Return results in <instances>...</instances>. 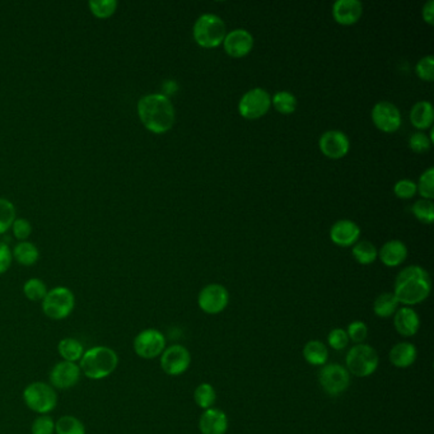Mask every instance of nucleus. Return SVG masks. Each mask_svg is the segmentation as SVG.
Returning a JSON list of instances; mask_svg holds the SVG:
<instances>
[{
    "label": "nucleus",
    "instance_id": "obj_1",
    "mask_svg": "<svg viewBox=\"0 0 434 434\" xmlns=\"http://www.w3.org/2000/svg\"><path fill=\"white\" fill-rule=\"evenodd\" d=\"M138 116L145 129L155 134H165L172 129L176 119L170 97L163 93L145 95L138 101Z\"/></svg>",
    "mask_w": 434,
    "mask_h": 434
},
{
    "label": "nucleus",
    "instance_id": "obj_2",
    "mask_svg": "<svg viewBox=\"0 0 434 434\" xmlns=\"http://www.w3.org/2000/svg\"><path fill=\"white\" fill-rule=\"evenodd\" d=\"M432 291V280L422 267L413 265L401 270L395 280L393 296L398 304L406 306L422 304Z\"/></svg>",
    "mask_w": 434,
    "mask_h": 434
},
{
    "label": "nucleus",
    "instance_id": "obj_3",
    "mask_svg": "<svg viewBox=\"0 0 434 434\" xmlns=\"http://www.w3.org/2000/svg\"><path fill=\"white\" fill-rule=\"evenodd\" d=\"M119 354L106 345H97L84 351L78 362L84 377L88 380L100 381L108 378L119 367Z\"/></svg>",
    "mask_w": 434,
    "mask_h": 434
},
{
    "label": "nucleus",
    "instance_id": "obj_4",
    "mask_svg": "<svg viewBox=\"0 0 434 434\" xmlns=\"http://www.w3.org/2000/svg\"><path fill=\"white\" fill-rule=\"evenodd\" d=\"M22 398L26 406L38 415H48L58 406V393L48 382H31L24 387Z\"/></svg>",
    "mask_w": 434,
    "mask_h": 434
},
{
    "label": "nucleus",
    "instance_id": "obj_5",
    "mask_svg": "<svg viewBox=\"0 0 434 434\" xmlns=\"http://www.w3.org/2000/svg\"><path fill=\"white\" fill-rule=\"evenodd\" d=\"M42 312L53 321H63L72 315L76 309V296L68 286H55L50 289L41 302Z\"/></svg>",
    "mask_w": 434,
    "mask_h": 434
},
{
    "label": "nucleus",
    "instance_id": "obj_6",
    "mask_svg": "<svg viewBox=\"0 0 434 434\" xmlns=\"http://www.w3.org/2000/svg\"><path fill=\"white\" fill-rule=\"evenodd\" d=\"M226 31V24L220 17L215 14H202L194 24V38L202 48H217L224 41Z\"/></svg>",
    "mask_w": 434,
    "mask_h": 434
},
{
    "label": "nucleus",
    "instance_id": "obj_7",
    "mask_svg": "<svg viewBox=\"0 0 434 434\" xmlns=\"http://www.w3.org/2000/svg\"><path fill=\"white\" fill-rule=\"evenodd\" d=\"M346 369L351 375L357 377H368L373 375L377 368L380 358L377 351L371 345L356 344L346 354Z\"/></svg>",
    "mask_w": 434,
    "mask_h": 434
},
{
    "label": "nucleus",
    "instance_id": "obj_8",
    "mask_svg": "<svg viewBox=\"0 0 434 434\" xmlns=\"http://www.w3.org/2000/svg\"><path fill=\"white\" fill-rule=\"evenodd\" d=\"M133 348L138 357L155 359L166 349V338L157 329H145L134 338Z\"/></svg>",
    "mask_w": 434,
    "mask_h": 434
},
{
    "label": "nucleus",
    "instance_id": "obj_9",
    "mask_svg": "<svg viewBox=\"0 0 434 434\" xmlns=\"http://www.w3.org/2000/svg\"><path fill=\"white\" fill-rule=\"evenodd\" d=\"M272 106V97L262 88L247 91L238 102V113L244 119H260Z\"/></svg>",
    "mask_w": 434,
    "mask_h": 434
},
{
    "label": "nucleus",
    "instance_id": "obj_10",
    "mask_svg": "<svg viewBox=\"0 0 434 434\" xmlns=\"http://www.w3.org/2000/svg\"><path fill=\"white\" fill-rule=\"evenodd\" d=\"M319 381L327 395L339 396L340 393H345L351 385V373L343 366L333 363L322 367Z\"/></svg>",
    "mask_w": 434,
    "mask_h": 434
},
{
    "label": "nucleus",
    "instance_id": "obj_11",
    "mask_svg": "<svg viewBox=\"0 0 434 434\" xmlns=\"http://www.w3.org/2000/svg\"><path fill=\"white\" fill-rule=\"evenodd\" d=\"M190 351L184 345L168 346L161 354V368L168 376H180L190 367Z\"/></svg>",
    "mask_w": 434,
    "mask_h": 434
},
{
    "label": "nucleus",
    "instance_id": "obj_12",
    "mask_svg": "<svg viewBox=\"0 0 434 434\" xmlns=\"http://www.w3.org/2000/svg\"><path fill=\"white\" fill-rule=\"evenodd\" d=\"M82 377V372L78 363L60 361L48 373V383L55 390H69L77 386Z\"/></svg>",
    "mask_w": 434,
    "mask_h": 434
},
{
    "label": "nucleus",
    "instance_id": "obj_13",
    "mask_svg": "<svg viewBox=\"0 0 434 434\" xmlns=\"http://www.w3.org/2000/svg\"><path fill=\"white\" fill-rule=\"evenodd\" d=\"M229 302L228 291L220 284H209L199 293V307L209 315H217L226 309Z\"/></svg>",
    "mask_w": 434,
    "mask_h": 434
},
{
    "label": "nucleus",
    "instance_id": "obj_14",
    "mask_svg": "<svg viewBox=\"0 0 434 434\" xmlns=\"http://www.w3.org/2000/svg\"><path fill=\"white\" fill-rule=\"evenodd\" d=\"M372 120L381 131L395 133L401 125V113L391 102H378L372 110Z\"/></svg>",
    "mask_w": 434,
    "mask_h": 434
},
{
    "label": "nucleus",
    "instance_id": "obj_15",
    "mask_svg": "<svg viewBox=\"0 0 434 434\" xmlns=\"http://www.w3.org/2000/svg\"><path fill=\"white\" fill-rule=\"evenodd\" d=\"M319 147L322 155L333 160H339L348 155L351 143L343 131L329 130L322 134L319 140Z\"/></svg>",
    "mask_w": 434,
    "mask_h": 434
},
{
    "label": "nucleus",
    "instance_id": "obj_16",
    "mask_svg": "<svg viewBox=\"0 0 434 434\" xmlns=\"http://www.w3.org/2000/svg\"><path fill=\"white\" fill-rule=\"evenodd\" d=\"M227 54L232 58H244L254 48V37L249 31L237 29L227 33L223 41Z\"/></svg>",
    "mask_w": 434,
    "mask_h": 434
},
{
    "label": "nucleus",
    "instance_id": "obj_17",
    "mask_svg": "<svg viewBox=\"0 0 434 434\" xmlns=\"http://www.w3.org/2000/svg\"><path fill=\"white\" fill-rule=\"evenodd\" d=\"M361 236V228L353 220H338L330 229V238L334 244L341 247H349L357 244Z\"/></svg>",
    "mask_w": 434,
    "mask_h": 434
},
{
    "label": "nucleus",
    "instance_id": "obj_18",
    "mask_svg": "<svg viewBox=\"0 0 434 434\" xmlns=\"http://www.w3.org/2000/svg\"><path fill=\"white\" fill-rule=\"evenodd\" d=\"M362 13V3L358 0H338L334 3V19L343 26L357 24Z\"/></svg>",
    "mask_w": 434,
    "mask_h": 434
},
{
    "label": "nucleus",
    "instance_id": "obj_19",
    "mask_svg": "<svg viewBox=\"0 0 434 434\" xmlns=\"http://www.w3.org/2000/svg\"><path fill=\"white\" fill-rule=\"evenodd\" d=\"M199 428L202 434H226L228 429L226 413L215 408L207 409L200 416Z\"/></svg>",
    "mask_w": 434,
    "mask_h": 434
},
{
    "label": "nucleus",
    "instance_id": "obj_20",
    "mask_svg": "<svg viewBox=\"0 0 434 434\" xmlns=\"http://www.w3.org/2000/svg\"><path fill=\"white\" fill-rule=\"evenodd\" d=\"M393 325L401 336H414L420 327V319L414 309L410 307L398 309L393 315Z\"/></svg>",
    "mask_w": 434,
    "mask_h": 434
},
{
    "label": "nucleus",
    "instance_id": "obj_21",
    "mask_svg": "<svg viewBox=\"0 0 434 434\" xmlns=\"http://www.w3.org/2000/svg\"><path fill=\"white\" fill-rule=\"evenodd\" d=\"M406 256H408V249L404 242L398 239L388 241L381 247L378 252L381 262L388 268H395L401 265L406 260Z\"/></svg>",
    "mask_w": 434,
    "mask_h": 434
},
{
    "label": "nucleus",
    "instance_id": "obj_22",
    "mask_svg": "<svg viewBox=\"0 0 434 434\" xmlns=\"http://www.w3.org/2000/svg\"><path fill=\"white\" fill-rule=\"evenodd\" d=\"M416 354L418 351L415 345L403 341L393 345V349L390 351V362L398 368H408L415 362Z\"/></svg>",
    "mask_w": 434,
    "mask_h": 434
},
{
    "label": "nucleus",
    "instance_id": "obj_23",
    "mask_svg": "<svg viewBox=\"0 0 434 434\" xmlns=\"http://www.w3.org/2000/svg\"><path fill=\"white\" fill-rule=\"evenodd\" d=\"M434 111L432 103L428 101H420L415 103L410 111V121L416 129L425 130L433 124Z\"/></svg>",
    "mask_w": 434,
    "mask_h": 434
},
{
    "label": "nucleus",
    "instance_id": "obj_24",
    "mask_svg": "<svg viewBox=\"0 0 434 434\" xmlns=\"http://www.w3.org/2000/svg\"><path fill=\"white\" fill-rule=\"evenodd\" d=\"M13 259L24 267H32L40 259V251L36 244L29 241H21L14 246L12 251Z\"/></svg>",
    "mask_w": 434,
    "mask_h": 434
},
{
    "label": "nucleus",
    "instance_id": "obj_25",
    "mask_svg": "<svg viewBox=\"0 0 434 434\" xmlns=\"http://www.w3.org/2000/svg\"><path fill=\"white\" fill-rule=\"evenodd\" d=\"M84 345L76 338H64L58 344V353L61 361L66 362L78 363L83 357Z\"/></svg>",
    "mask_w": 434,
    "mask_h": 434
},
{
    "label": "nucleus",
    "instance_id": "obj_26",
    "mask_svg": "<svg viewBox=\"0 0 434 434\" xmlns=\"http://www.w3.org/2000/svg\"><path fill=\"white\" fill-rule=\"evenodd\" d=\"M304 357L312 366H324L329 359L326 345L320 340H311L304 345Z\"/></svg>",
    "mask_w": 434,
    "mask_h": 434
},
{
    "label": "nucleus",
    "instance_id": "obj_27",
    "mask_svg": "<svg viewBox=\"0 0 434 434\" xmlns=\"http://www.w3.org/2000/svg\"><path fill=\"white\" fill-rule=\"evenodd\" d=\"M398 302L393 293H382L376 298L373 304V312L381 319H388L395 315L398 309Z\"/></svg>",
    "mask_w": 434,
    "mask_h": 434
},
{
    "label": "nucleus",
    "instance_id": "obj_28",
    "mask_svg": "<svg viewBox=\"0 0 434 434\" xmlns=\"http://www.w3.org/2000/svg\"><path fill=\"white\" fill-rule=\"evenodd\" d=\"M86 425L77 416L63 415L55 422V434H86Z\"/></svg>",
    "mask_w": 434,
    "mask_h": 434
},
{
    "label": "nucleus",
    "instance_id": "obj_29",
    "mask_svg": "<svg viewBox=\"0 0 434 434\" xmlns=\"http://www.w3.org/2000/svg\"><path fill=\"white\" fill-rule=\"evenodd\" d=\"M48 291L46 283L40 278H30L24 284V297L31 302H42Z\"/></svg>",
    "mask_w": 434,
    "mask_h": 434
},
{
    "label": "nucleus",
    "instance_id": "obj_30",
    "mask_svg": "<svg viewBox=\"0 0 434 434\" xmlns=\"http://www.w3.org/2000/svg\"><path fill=\"white\" fill-rule=\"evenodd\" d=\"M274 108L283 115H291L297 108V98L291 92L279 91L272 98Z\"/></svg>",
    "mask_w": 434,
    "mask_h": 434
},
{
    "label": "nucleus",
    "instance_id": "obj_31",
    "mask_svg": "<svg viewBox=\"0 0 434 434\" xmlns=\"http://www.w3.org/2000/svg\"><path fill=\"white\" fill-rule=\"evenodd\" d=\"M353 256L359 264L369 265L376 262V259L378 257V252H377L375 244H371L368 241H361L354 244Z\"/></svg>",
    "mask_w": 434,
    "mask_h": 434
},
{
    "label": "nucleus",
    "instance_id": "obj_32",
    "mask_svg": "<svg viewBox=\"0 0 434 434\" xmlns=\"http://www.w3.org/2000/svg\"><path fill=\"white\" fill-rule=\"evenodd\" d=\"M194 398L199 408H202L204 410L213 408V405L217 401V393H215V387L209 383H202L195 388L194 393Z\"/></svg>",
    "mask_w": 434,
    "mask_h": 434
},
{
    "label": "nucleus",
    "instance_id": "obj_33",
    "mask_svg": "<svg viewBox=\"0 0 434 434\" xmlns=\"http://www.w3.org/2000/svg\"><path fill=\"white\" fill-rule=\"evenodd\" d=\"M16 207L11 200L0 197V234L6 233L12 228L13 222L16 220Z\"/></svg>",
    "mask_w": 434,
    "mask_h": 434
},
{
    "label": "nucleus",
    "instance_id": "obj_34",
    "mask_svg": "<svg viewBox=\"0 0 434 434\" xmlns=\"http://www.w3.org/2000/svg\"><path fill=\"white\" fill-rule=\"evenodd\" d=\"M88 6L92 14L98 19H108L116 12L119 1L118 0H90Z\"/></svg>",
    "mask_w": 434,
    "mask_h": 434
},
{
    "label": "nucleus",
    "instance_id": "obj_35",
    "mask_svg": "<svg viewBox=\"0 0 434 434\" xmlns=\"http://www.w3.org/2000/svg\"><path fill=\"white\" fill-rule=\"evenodd\" d=\"M416 191L422 195L425 200H432L434 197V168L430 167L427 171H424L416 185Z\"/></svg>",
    "mask_w": 434,
    "mask_h": 434
},
{
    "label": "nucleus",
    "instance_id": "obj_36",
    "mask_svg": "<svg viewBox=\"0 0 434 434\" xmlns=\"http://www.w3.org/2000/svg\"><path fill=\"white\" fill-rule=\"evenodd\" d=\"M413 215H415L418 219L425 223V224H432L434 220V207L432 200H418L413 205Z\"/></svg>",
    "mask_w": 434,
    "mask_h": 434
},
{
    "label": "nucleus",
    "instance_id": "obj_37",
    "mask_svg": "<svg viewBox=\"0 0 434 434\" xmlns=\"http://www.w3.org/2000/svg\"><path fill=\"white\" fill-rule=\"evenodd\" d=\"M32 434H55V420L53 416L38 415L31 425Z\"/></svg>",
    "mask_w": 434,
    "mask_h": 434
},
{
    "label": "nucleus",
    "instance_id": "obj_38",
    "mask_svg": "<svg viewBox=\"0 0 434 434\" xmlns=\"http://www.w3.org/2000/svg\"><path fill=\"white\" fill-rule=\"evenodd\" d=\"M346 334L353 343L363 344V341L368 336V327L363 321H353L349 324Z\"/></svg>",
    "mask_w": 434,
    "mask_h": 434
},
{
    "label": "nucleus",
    "instance_id": "obj_39",
    "mask_svg": "<svg viewBox=\"0 0 434 434\" xmlns=\"http://www.w3.org/2000/svg\"><path fill=\"white\" fill-rule=\"evenodd\" d=\"M327 341H329V345L335 349V351H344L345 348L348 346L349 344V338H348V334H346V330L344 329H334L329 334V336H327Z\"/></svg>",
    "mask_w": 434,
    "mask_h": 434
},
{
    "label": "nucleus",
    "instance_id": "obj_40",
    "mask_svg": "<svg viewBox=\"0 0 434 434\" xmlns=\"http://www.w3.org/2000/svg\"><path fill=\"white\" fill-rule=\"evenodd\" d=\"M416 74L418 77L425 81L432 82L434 79V58L432 55H428L425 58L419 60L416 64Z\"/></svg>",
    "mask_w": 434,
    "mask_h": 434
},
{
    "label": "nucleus",
    "instance_id": "obj_41",
    "mask_svg": "<svg viewBox=\"0 0 434 434\" xmlns=\"http://www.w3.org/2000/svg\"><path fill=\"white\" fill-rule=\"evenodd\" d=\"M430 145H432V140L427 137L425 133H422V131H416L409 139V147L415 153L428 152Z\"/></svg>",
    "mask_w": 434,
    "mask_h": 434
},
{
    "label": "nucleus",
    "instance_id": "obj_42",
    "mask_svg": "<svg viewBox=\"0 0 434 434\" xmlns=\"http://www.w3.org/2000/svg\"><path fill=\"white\" fill-rule=\"evenodd\" d=\"M393 192L400 199H411L416 194V184L411 180H400L393 186Z\"/></svg>",
    "mask_w": 434,
    "mask_h": 434
},
{
    "label": "nucleus",
    "instance_id": "obj_43",
    "mask_svg": "<svg viewBox=\"0 0 434 434\" xmlns=\"http://www.w3.org/2000/svg\"><path fill=\"white\" fill-rule=\"evenodd\" d=\"M12 231L14 237L17 239L26 241L32 233V224H31L30 220L26 219V218H16V220L13 222Z\"/></svg>",
    "mask_w": 434,
    "mask_h": 434
},
{
    "label": "nucleus",
    "instance_id": "obj_44",
    "mask_svg": "<svg viewBox=\"0 0 434 434\" xmlns=\"http://www.w3.org/2000/svg\"><path fill=\"white\" fill-rule=\"evenodd\" d=\"M12 250L8 244L0 242V275L6 273L12 265Z\"/></svg>",
    "mask_w": 434,
    "mask_h": 434
},
{
    "label": "nucleus",
    "instance_id": "obj_45",
    "mask_svg": "<svg viewBox=\"0 0 434 434\" xmlns=\"http://www.w3.org/2000/svg\"><path fill=\"white\" fill-rule=\"evenodd\" d=\"M423 19L424 22L432 24H434V1L433 0H429L428 3L425 6H423Z\"/></svg>",
    "mask_w": 434,
    "mask_h": 434
},
{
    "label": "nucleus",
    "instance_id": "obj_46",
    "mask_svg": "<svg viewBox=\"0 0 434 434\" xmlns=\"http://www.w3.org/2000/svg\"><path fill=\"white\" fill-rule=\"evenodd\" d=\"M176 91H177V83L175 81H166L163 83V92H165L163 95H167V97H168V95L175 93Z\"/></svg>",
    "mask_w": 434,
    "mask_h": 434
}]
</instances>
